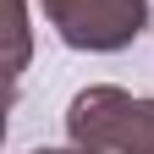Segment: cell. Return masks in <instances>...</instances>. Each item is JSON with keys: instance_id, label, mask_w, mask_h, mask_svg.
<instances>
[{"instance_id": "cell-1", "label": "cell", "mask_w": 154, "mask_h": 154, "mask_svg": "<svg viewBox=\"0 0 154 154\" xmlns=\"http://www.w3.org/2000/svg\"><path fill=\"white\" fill-rule=\"evenodd\" d=\"M72 138L88 154H154V105L121 88H88L72 99Z\"/></svg>"}, {"instance_id": "cell-2", "label": "cell", "mask_w": 154, "mask_h": 154, "mask_svg": "<svg viewBox=\"0 0 154 154\" xmlns=\"http://www.w3.org/2000/svg\"><path fill=\"white\" fill-rule=\"evenodd\" d=\"M44 17L72 50H121L143 33L149 0H44Z\"/></svg>"}, {"instance_id": "cell-3", "label": "cell", "mask_w": 154, "mask_h": 154, "mask_svg": "<svg viewBox=\"0 0 154 154\" xmlns=\"http://www.w3.org/2000/svg\"><path fill=\"white\" fill-rule=\"evenodd\" d=\"M28 61V22H22V0H11V77Z\"/></svg>"}, {"instance_id": "cell-4", "label": "cell", "mask_w": 154, "mask_h": 154, "mask_svg": "<svg viewBox=\"0 0 154 154\" xmlns=\"http://www.w3.org/2000/svg\"><path fill=\"white\" fill-rule=\"evenodd\" d=\"M44 154H66V149H44ZM77 154H88V149H77Z\"/></svg>"}]
</instances>
